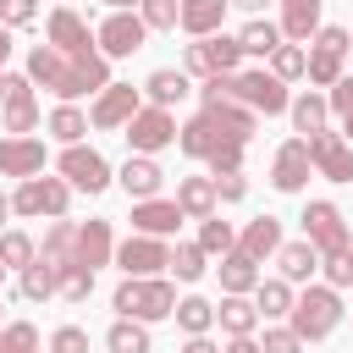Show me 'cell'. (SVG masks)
Instances as JSON below:
<instances>
[{
    "label": "cell",
    "mask_w": 353,
    "mask_h": 353,
    "mask_svg": "<svg viewBox=\"0 0 353 353\" xmlns=\"http://www.w3.org/2000/svg\"><path fill=\"white\" fill-rule=\"evenodd\" d=\"M28 77L33 83H44L50 94H61V99H83V94H99L105 83H110V55H66V50H55V44H33L28 50Z\"/></svg>",
    "instance_id": "1"
},
{
    "label": "cell",
    "mask_w": 353,
    "mask_h": 353,
    "mask_svg": "<svg viewBox=\"0 0 353 353\" xmlns=\"http://www.w3.org/2000/svg\"><path fill=\"white\" fill-rule=\"evenodd\" d=\"M110 309L127 314V320H143V325H149V320L176 314V287H171L165 276H127V281L116 287Z\"/></svg>",
    "instance_id": "2"
},
{
    "label": "cell",
    "mask_w": 353,
    "mask_h": 353,
    "mask_svg": "<svg viewBox=\"0 0 353 353\" xmlns=\"http://www.w3.org/2000/svg\"><path fill=\"white\" fill-rule=\"evenodd\" d=\"M342 325V298H336V287L325 281V287H303L298 292V303H292V331L303 336V342H320V336H331Z\"/></svg>",
    "instance_id": "3"
},
{
    "label": "cell",
    "mask_w": 353,
    "mask_h": 353,
    "mask_svg": "<svg viewBox=\"0 0 353 353\" xmlns=\"http://www.w3.org/2000/svg\"><path fill=\"white\" fill-rule=\"evenodd\" d=\"M221 83H226V94H232V99H243L254 116H281V110L292 105L287 83H281L276 72H226Z\"/></svg>",
    "instance_id": "4"
},
{
    "label": "cell",
    "mask_w": 353,
    "mask_h": 353,
    "mask_svg": "<svg viewBox=\"0 0 353 353\" xmlns=\"http://www.w3.org/2000/svg\"><path fill=\"white\" fill-rule=\"evenodd\" d=\"M237 61H243L237 33H232V39H226V33H204V39H193V44L182 50V72H188V77H226V72H237Z\"/></svg>",
    "instance_id": "5"
},
{
    "label": "cell",
    "mask_w": 353,
    "mask_h": 353,
    "mask_svg": "<svg viewBox=\"0 0 353 353\" xmlns=\"http://www.w3.org/2000/svg\"><path fill=\"white\" fill-rule=\"evenodd\" d=\"M66 199H72V182L66 176H22L17 182V193H11V210L17 215H66Z\"/></svg>",
    "instance_id": "6"
},
{
    "label": "cell",
    "mask_w": 353,
    "mask_h": 353,
    "mask_svg": "<svg viewBox=\"0 0 353 353\" xmlns=\"http://www.w3.org/2000/svg\"><path fill=\"white\" fill-rule=\"evenodd\" d=\"M176 132H182V127H176V116H171L165 105H143V110L121 127V138L132 143V154H160V149L176 143Z\"/></svg>",
    "instance_id": "7"
},
{
    "label": "cell",
    "mask_w": 353,
    "mask_h": 353,
    "mask_svg": "<svg viewBox=\"0 0 353 353\" xmlns=\"http://www.w3.org/2000/svg\"><path fill=\"white\" fill-rule=\"evenodd\" d=\"M298 221H303V237L320 248V259H325V254H342V248H353V243H347V221H342V210H336L331 199H309Z\"/></svg>",
    "instance_id": "8"
},
{
    "label": "cell",
    "mask_w": 353,
    "mask_h": 353,
    "mask_svg": "<svg viewBox=\"0 0 353 353\" xmlns=\"http://www.w3.org/2000/svg\"><path fill=\"white\" fill-rule=\"evenodd\" d=\"M314 50H309V83L314 88H331L336 77H342V61H347V50H353V39H347V28H320L314 39H309Z\"/></svg>",
    "instance_id": "9"
},
{
    "label": "cell",
    "mask_w": 353,
    "mask_h": 353,
    "mask_svg": "<svg viewBox=\"0 0 353 353\" xmlns=\"http://www.w3.org/2000/svg\"><path fill=\"white\" fill-rule=\"evenodd\" d=\"M0 127H6L11 138H28V132L39 127V99H33V77H28V72L0 83Z\"/></svg>",
    "instance_id": "10"
},
{
    "label": "cell",
    "mask_w": 353,
    "mask_h": 353,
    "mask_svg": "<svg viewBox=\"0 0 353 353\" xmlns=\"http://www.w3.org/2000/svg\"><path fill=\"white\" fill-rule=\"evenodd\" d=\"M99 55H132V50H143V39H149V22L138 17V11H110L105 22H99Z\"/></svg>",
    "instance_id": "11"
},
{
    "label": "cell",
    "mask_w": 353,
    "mask_h": 353,
    "mask_svg": "<svg viewBox=\"0 0 353 353\" xmlns=\"http://www.w3.org/2000/svg\"><path fill=\"white\" fill-rule=\"evenodd\" d=\"M61 176H66L77 193H105V188H110V165H105V154H99V149H83V143H66V154H61Z\"/></svg>",
    "instance_id": "12"
},
{
    "label": "cell",
    "mask_w": 353,
    "mask_h": 353,
    "mask_svg": "<svg viewBox=\"0 0 353 353\" xmlns=\"http://www.w3.org/2000/svg\"><path fill=\"white\" fill-rule=\"evenodd\" d=\"M116 265H121L127 276H160V270H171V248H165V237L132 232V237L116 248Z\"/></svg>",
    "instance_id": "13"
},
{
    "label": "cell",
    "mask_w": 353,
    "mask_h": 353,
    "mask_svg": "<svg viewBox=\"0 0 353 353\" xmlns=\"http://www.w3.org/2000/svg\"><path fill=\"white\" fill-rule=\"evenodd\" d=\"M309 160H314V171L325 176V182H353V143L342 138V132H309Z\"/></svg>",
    "instance_id": "14"
},
{
    "label": "cell",
    "mask_w": 353,
    "mask_h": 353,
    "mask_svg": "<svg viewBox=\"0 0 353 353\" xmlns=\"http://www.w3.org/2000/svg\"><path fill=\"white\" fill-rule=\"evenodd\" d=\"M138 110H143V105H138V88H132V83H105L99 99H94V110H88V121H94L99 132H116V127H127Z\"/></svg>",
    "instance_id": "15"
},
{
    "label": "cell",
    "mask_w": 353,
    "mask_h": 353,
    "mask_svg": "<svg viewBox=\"0 0 353 353\" xmlns=\"http://www.w3.org/2000/svg\"><path fill=\"white\" fill-rule=\"evenodd\" d=\"M309 171H314V160H309V138H287V143L276 149L270 182H276V193H298V188L309 182Z\"/></svg>",
    "instance_id": "16"
},
{
    "label": "cell",
    "mask_w": 353,
    "mask_h": 353,
    "mask_svg": "<svg viewBox=\"0 0 353 353\" xmlns=\"http://www.w3.org/2000/svg\"><path fill=\"white\" fill-rule=\"evenodd\" d=\"M44 33H50V44L66 50V55H94V33H88V22H83L72 6H55L50 22H44Z\"/></svg>",
    "instance_id": "17"
},
{
    "label": "cell",
    "mask_w": 353,
    "mask_h": 353,
    "mask_svg": "<svg viewBox=\"0 0 353 353\" xmlns=\"http://www.w3.org/2000/svg\"><path fill=\"white\" fill-rule=\"evenodd\" d=\"M182 204L176 199H132V232H149V237H171L182 226Z\"/></svg>",
    "instance_id": "18"
},
{
    "label": "cell",
    "mask_w": 353,
    "mask_h": 353,
    "mask_svg": "<svg viewBox=\"0 0 353 353\" xmlns=\"http://www.w3.org/2000/svg\"><path fill=\"white\" fill-rule=\"evenodd\" d=\"M44 171V138H0V176H39Z\"/></svg>",
    "instance_id": "19"
},
{
    "label": "cell",
    "mask_w": 353,
    "mask_h": 353,
    "mask_svg": "<svg viewBox=\"0 0 353 353\" xmlns=\"http://www.w3.org/2000/svg\"><path fill=\"white\" fill-rule=\"evenodd\" d=\"M116 259V237H110V221H83L77 226V265L99 270Z\"/></svg>",
    "instance_id": "20"
},
{
    "label": "cell",
    "mask_w": 353,
    "mask_h": 353,
    "mask_svg": "<svg viewBox=\"0 0 353 353\" xmlns=\"http://www.w3.org/2000/svg\"><path fill=\"white\" fill-rule=\"evenodd\" d=\"M121 188H127V199H154L160 193V182H165V171L154 165V154H127V165H121V176H116Z\"/></svg>",
    "instance_id": "21"
},
{
    "label": "cell",
    "mask_w": 353,
    "mask_h": 353,
    "mask_svg": "<svg viewBox=\"0 0 353 353\" xmlns=\"http://www.w3.org/2000/svg\"><path fill=\"white\" fill-rule=\"evenodd\" d=\"M237 248H243L248 259H270V254L281 248V221H276V215H254V221L237 232Z\"/></svg>",
    "instance_id": "22"
},
{
    "label": "cell",
    "mask_w": 353,
    "mask_h": 353,
    "mask_svg": "<svg viewBox=\"0 0 353 353\" xmlns=\"http://www.w3.org/2000/svg\"><path fill=\"white\" fill-rule=\"evenodd\" d=\"M320 6L325 0H281V33L292 44H309L320 33Z\"/></svg>",
    "instance_id": "23"
},
{
    "label": "cell",
    "mask_w": 353,
    "mask_h": 353,
    "mask_svg": "<svg viewBox=\"0 0 353 353\" xmlns=\"http://www.w3.org/2000/svg\"><path fill=\"white\" fill-rule=\"evenodd\" d=\"M176 204H182V215L188 221H204V215H215V176H182L176 182Z\"/></svg>",
    "instance_id": "24"
},
{
    "label": "cell",
    "mask_w": 353,
    "mask_h": 353,
    "mask_svg": "<svg viewBox=\"0 0 353 353\" xmlns=\"http://www.w3.org/2000/svg\"><path fill=\"white\" fill-rule=\"evenodd\" d=\"M61 270H66V265H55V259H44V254H39L33 265H22L17 292H22V298H33V303H39V298H55V292H61Z\"/></svg>",
    "instance_id": "25"
},
{
    "label": "cell",
    "mask_w": 353,
    "mask_h": 353,
    "mask_svg": "<svg viewBox=\"0 0 353 353\" xmlns=\"http://www.w3.org/2000/svg\"><path fill=\"white\" fill-rule=\"evenodd\" d=\"M143 94H149V105H176V99H188L193 94V77L188 72H176V66H160V72H149V83H143Z\"/></svg>",
    "instance_id": "26"
},
{
    "label": "cell",
    "mask_w": 353,
    "mask_h": 353,
    "mask_svg": "<svg viewBox=\"0 0 353 353\" xmlns=\"http://www.w3.org/2000/svg\"><path fill=\"white\" fill-rule=\"evenodd\" d=\"M215 320H221V331H226V336H254L259 309L248 303V292H226V298H221V309H215Z\"/></svg>",
    "instance_id": "27"
},
{
    "label": "cell",
    "mask_w": 353,
    "mask_h": 353,
    "mask_svg": "<svg viewBox=\"0 0 353 353\" xmlns=\"http://www.w3.org/2000/svg\"><path fill=\"white\" fill-rule=\"evenodd\" d=\"M292 303H298V298H292V281H287V276H270V281L259 276V287H254V309H259L265 320L292 314Z\"/></svg>",
    "instance_id": "28"
},
{
    "label": "cell",
    "mask_w": 353,
    "mask_h": 353,
    "mask_svg": "<svg viewBox=\"0 0 353 353\" xmlns=\"http://www.w3.org/2000/svg\"><path fill=\"white\" fill-rule=\"evenodd\" d=\"M287 116H292V127L309 138V132H325V121H331V99L325 94H298L292 105H287Z\"/></svg>",
    "instance_id": "29"
},
{
    "label": "cell",
    "mask_w": 353,
    "mask_h": 353,
    "mask_svg": "<svg viewBox=\"0 0 353 353\" xmlns=\"http://www.w3.org/2000/svg\"><path fill=\"white\" fill-rule=\"evenodd\" d=\"M221 143H232V138H221V132H215V127H210L204 116H193V121H188V127L176 132V149H182V154H193V160H210V154H215Z\"/></svg>",
    "instance_id": "30"
},
{
    "label": "cell",
    "mask_w": 353,
    "mask_h": 353,
    "mask_svg": "<svg viewBox=\"0 0 353 353\" xmlns=\"http://www.w3.org/2000/svg\"><path fill=\"white\" fill-rule=\"evenodd\" d=\"M276 259H281V276H287V281H309V276L320 270V248H314L309 237H303V243H281Z\"/></svg>",
    "instance_id": "31"
},
{
    "label": "cell",
    "mask_w": 353,
    "mask_h": 353,
    "mask_svg": "<svg viewBox=\"0 0 353 353\" xmlns=\"http://www.w3.org/2000/svg\"><path fill=\"white\" fill-rule=\"evenodd\" d=\"M221 287H226V292H254V287H259V259H248L243 248L221 254Z\"/></svg>",
    "instance_id": "32"
},
{
    "label": "cell",
    "mask_w": 353,
    "mask_h": 353,
    "mask_svg": "<svg viewBox=\"0 0 353 353\" xmlns=\"http://www.w3.org/2000/svg\"><path fill=\"white\" fill-rule=\"evenodd\" d=\"M226 6H232V0H182V28H188L193 39H204V33H221V17H226Z\"/></svg>",
    "instance_id": "33"
},
{
    "label": "cell",
    "mask_w": 353,
    "mask_h": 353,
    "mask_svg": "<svg viewBox=\"0 0 353 353\" xmlns=\"http://www.w3.org/2000/svg\"><path fill=\"white\" fill-rule=\"evenodd\" d=\"M105 347H110V353H149V325L121 314V320L105 331Z\"/></svg>",
    "instance_id": "34"
},
{
    "label": "cell",
    "mask_w": 353,
    "mask_h": 353,
    "mask_svg": "<svg viewBox=\"0 0 353 353\" xmlns=\"http://www.w3.org/2000/svg\"><path fill=\"white\" fill-rule=\"evenodd\" d=\"M44 259H55V265H72L77 259V226L66 215H55V226L44 232Z\"/></svg>",
    "instance_id": "35"
},
{
    "label": "cell",
    "mask_w": 353,
    "mask_h": 353,
    "mask_svg": "<svg viewBox=\"0 0 353 353\" xmlns=\"http://www.w3.org/2000/svg\"><path fill=\"white\" fill-rule=\"evenodd\" d=\"M237 44H243V55H276L281 28H276V22H265V17H254V22L237 33Z\"/></svg>",
    "instance_id": "36"
},
{
    "label": "cell",
    "mask_w": 353,
    "mask_h": 353,
    "mask_svg": "<svg viewBox=\"0 0 353 353\" xmlns=\"http://www.w3.org/2000/svg\"><path fill=\"white\" fill-rule=\"evenodd\" d=\"M44 127H50V138H55V143H77V138L88 132V116H83L77 105H55Z\"/></svg>",
    "instance_id": "37"
},
{
    "label": "cell",
    "mask_w": 353,
    "mask_h": 353,
    "mask_svg": "<svg viewBox=\"0 0 353 353\" xmlns=\"http://www.w3.org/2000/svg\"><path fill=\"white\" fill-rule=\"evenodd\" d=\"M176 325H182L188 336H204V331L215 325V303H204V298H176Z\"/></svg>",
    "instance_id": "38"
},
{
    "label": "cell",
    "mask_w": 353,
    "mask_h": 353,
    "mask_svg": "<svg viewBox=\"0 0 353 353\" xmlns=\"http://www.w3.org/2000/svg\"><path fill=\"white\" fill-rule=\"evenodd\" d=\"M33 259H39V248H33L28 232H0V265H6V270H22V265H33Z\"/></svg>",
    "instance_id": "39"
},
{
    "label": "cell",
    "mask_w": 353,
    "mask_h": 353,
    "mask_svg": "<svg viewBox=\"0 0 353 353\" xmlns=\"http://www.w3.org/2000/svg\"><path fill=\"white\" fill-rule=\"evenodd\" d=\"M270 72H276L281 83L303 77V72H309V50H303V44H276V55H270Z\"/></svg>",
    "instance_id": "40"
},
{
    "label": "cell",
    "mask_w": 353,
    "mask_h": 353,
    "mask_svg": "<svg viewBox=\"0 0 353 353\" xmlns=\"http://www.w3.org/2000/svg\"><path fill=\"white\" fill-rule=\"evenodd\" d=\"M199 248H204V254H232V248H237V232H232L226 221L204 215V221H199Z\"/></svg>",
    "instance_id": "41"
},
{
    "label": "cell",
    "mask_w": 353,
    "mask_h": 353,
    "mask_svg": "<svg viewBox=\"0 0 353 353\" xmlns=\"http://www.w3.org/2000/svg\"><path fill=\"white\" fill-rule=\"evenodd\" d=\"M204 259H210V254H204L199 243H176V248H171V270H176V281H199V276H204Z\"/></svg>",
    "instance_id": "42"
},
{
    "label": "cell",
    "mask_w": 353,
    "mask_h": 353,
    "mask_svg": "<svg viewBox=\"0 0 353 353\" xmlns=\"http://www.w3.org/2000/svg\"><path fill=\"white\" fill-rule=\"evenodd\" d=\"M325 99H331V116H336V121H342V138H347V143H353V77H336V83H331V94H325Z\"/></svg>",
    "instance_id": "43"
},
{
    "label": "cell",
    "mask_w": 353,
    "mask_h": 353,
    "mask_svg": "<svg viewBox=\"0 0 353 353\" xmlns=\"http://www.w3.org/2000/svg\"><path fill=\"white\" fill-rule=\"evenodd\" d=\"M88 292H94V270H88V265H77V259H72V265H66V270H61V298H66V303H83V298H88Z\"/></svg>",
    "instance_id": "44"
},
{
    "label": "cell",
    "mask_w": 353,
    "mask_h": 353,
    "mask_svg": "<svg viewBox=\"0 0 353 353\" xmlns=\"http://www.w3.org/2000/svg\"><path fill=\"white\" fill-rule=\"evenodd\" d=\"M0 353H39V331H33L28 320H11V325L0 331Z\"/></svg>",
    "instance_id": "45"
},
{
    "label": "cell",
    "mask_w": 353,
    "mask_h": 353,
    "mask_svg": "<svg viewBox=\"0 0 353 353\" xmlns=\"http://www.w3.org/2000/svg\"><path fill=\"white\" fill-rule=\"evenodd\" d=\"M138 17H143L149 28H176V22H182V0H143Z\"/></svg>",
    "instance_id": "46"
},
{
    "label": "cell",
    "mask_w": 353,
    "mask_h": 353,
    "mask_svg": "<svg viewBox=\"0 0 353 353\" xmlns=\"http://www.w3.org/2000/svg\"><path fill=\"white\" fill-rule=\"evenodd\" d=\"M320 265H325V281H331V287H353V248H342V254H325Z\"/></svg>",
    "instance_id": "47"
},
{
    "label": "cell",
    "mask_w": 353,
    "mask_h": 353,
    "mask_svg": "<svg viewBox=\"0 0 353 353\" xmlns=\"http://www.w3.org/2000/svg\"><path fill=\"white\" fill-rule=\"evenodd\" d=\"M243 149H248V143H221V149L210 154V171H215V176H232V171H243Z\"/></svg>",
    "instance_id": "48"
},
{
    "label": "cell",
    "mask_w": 353,
    "mask_h": 353,
    "mask_svg": "<svg viewBox=\"0 0 353 353\" xmlns=\"http://www.w3.org/2000/svg\"><path fill=\"white\" fill-rule=\"evenodd\" d=\"M259 347H265V353H303V336H298L292 325H276V331H265Z\"/></svg>",
    "instance_id": "49"
},
{
    "label": "cell",
    "mask_w": 353,
    "mask_h": 353,
    "mask_svg": "<svg viewBox=\"0 0 353 353\" xmlns=\"http://www.w3.org/2000/svg\"><path fill=\"white\" fill-rule=\"evenodd\" d=\"M50 353H88V331L83 325H61L50 336Z\"/></svg>",
    "instance_id": "50"
},
{
    "label": "cell",
    "mask_w": 353,
    "mask_h": 353,
    "mask_svg": "<svg viewBox=\"0 0 353 353\" xmlns=\"http://www.w3.org/2000/svg\"><path fill=\"white\" fill-rule=\"evenodd\" d=\"M39 17V0H0V22L6 28H28Z\"/></svg>",
    "instance_id": "51"
},
{
    "label": "cell",
    "mask_w": 353,
    "mask_h": 353,
    "mask_svg": "<svg viewBox=\"0 0 353 353\" xmlns=\"http://www.w3.org/2000/svg\"><path fill=\"white\" fill-rule=\"evenodd\" d=\"M243 193H248V182H243V171H232V176H215V199H221V204H237Z\"/></svg>",
    "instance_id": "52"
},
{
    "label": "cell",
    "mask_w": 353,
    "mask_h": 353,
    "mask_svg": "<svg viewBox=\"0 0 353 353\" xmlns=\"http://www.w3.org/2000/svg\"><path fill=\"white\" fill-rule=\"evenodd\" d=\"M221 353H265V347H259V342H254V336H232V342H226V347H221Z\"/></svg>",
    "instance_id": "53"
},
{
    "label": "cell",
    "mask_w": 353,
    "mask_h": 353,
    "mask_svg": "<svg viewBox=\"0 0 353 353\" xmlns=\"http://www.w3.org/2000/svg\"><path fill=\"white\" fill-rule=\"evenodd\" d=\"M182 353H221V347H215L210 336H188V342H182Z\"/></svg>",
    "instance_id": "54"
},
{
    "label": "cell",
    "mask_w": 353,
    "mask_h": 353,
    "mask_svg": "<svg viewBox=\"0 0 353 353\" xmlns=\"http://www.w3.org/2000/svg\"><path fill=\"white\" fill-rule=\"evenodd\" d=\"M99 6H110V11H138L143 0H99Z\"/></svg>",
    "instance_id": "55"
},
{
    "label": "cell",
    "mask_w": 353,
    "mask_h": 353,
    "mask_svg": "<svg viewBox=\"0 0 353 353\" xmlns=\"http://www.w3.org/2000/svg\"><path fill=\"white\" fill-rule=\"evenodd\" d=\"M232 6H243L248 17H259V11H265V0H232Z\"/></svg>",
    "instance_id": "56"
},
{
    "label": "cell",
    "mask_w": 353,
    "mask_h": 353,
    "mask_svg": "<svg viewBox=\"0 0 353 353\" xmlns=\"http://www.w3.org/2000/svg\"><path fill=\"white\" fill-rule=\"evenodd\" d=\"M6 215H17V210H11V199L0 193V226H6Z\"/></svg>",
    "instance_id": "57"
},
{
    "label": "cell",
    "mask_w": 353,
    "mask_h": 353,
    "mask_svg": "<svg viewBox=\"0 0 353 353\" xmlns=\"http://www.w3.org/2000/svg\"><path fill=\"white\" fill-rule=\"evenodd\" d=\"M0 281H6V265H0Z\"/></svg>",
    "instance_id": "58"
},
{
    "label": "cell",
    "mask_w": 353,
    "mask_h": 353,
    "mask_svg": "<svg viewBox=\"0 0 353 353\" xmlns=\"http://www.w3.org/2000/svg\"><path fill=\"white\" fill-rule=\"evenodd\" d=\"M0 83H6V66H0Z\"/></svg>",
    "instance_id": "59"
},
{
    "label": "cell",
    "mask_w": 353,
    "mask_h": 353,
    "mask_svg": "<svg viewBox=\"0 0 353 353\" xmlns=\"http://www.w3.org/2000/svg\"><path fill=\"white\" fill-rule=\"evenodd\" d=\"M347 55H353V50H347Z\"/></svg>",
    "instance_id": "60"
}]
</instances>
